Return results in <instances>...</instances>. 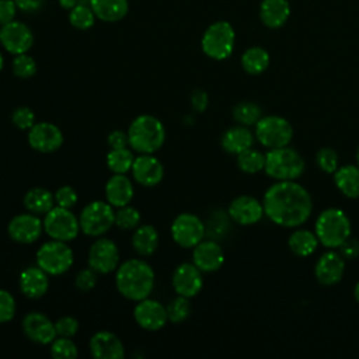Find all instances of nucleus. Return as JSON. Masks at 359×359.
Returning a JSON list of instances; mask_svg holds the SVG:
<instances>
[{"label": "nucleus", "mask_w": 359, "mask_h": 359, "mask_svg": "<svg viewBox=\"0 0 359 359\" xmlns=\"http://www.w3.org/2000/svg\"><path fill=\"white\" fill-rule=\"evenodd\" d=\"M262 206L264 213L282 227H299L307 222L313 210L309 191L293 180L271 185L264 195Z\"/></svg>", "instance_id": "f257e3e1"}, {"label": "nucleus", "mask_w": 359, "mask_h": 359, "mask_svg": "<svg viewBox=\"0 0 359 359\" xmlns=\"http://www.w3.org/2000/svg\"><path fill=\"white\" fill-rule=\"evenodd\" d=\"M154 271L143 259L132 258L116 268L115 285L118 292L132 302H139L151 293L154 287Z\"/></svg>", "instance_id": "f03ea898"}, {"label": "nucleus", "mask_w": 359, "mask_h": 359, "mask_svg": "<svg viewBox=\"0 0 359 359\" xmlns=\"http://www.w3.org/2000/svg\"><path fill=\"white\" fill-rule=\"evenodd\" d=\"M129 146L140 154H153L165 140V129L163 122L153 115L136 116L128 129Z\"/></svg>", "instance_id": "7ed1b4c3"}, {"label": "nucleus", "mask_w": 359, "mask_h": 359, "mask_svg": "<svg viewBox=\"0 0 359 359\" xmlns=\"http://www.w3.org/2000/svg\"><path fill=\"white\" fill-rule=\"evenodd\" d=\"M314 233L327 248H338L348 237H351V222L348 216L337 208L323 210L314 224Z\"/></svg>", "instance_id": "20e7f679"}, {"label": "nucleus", "mask_w": 359, "mask_h": 359, "mask_svg": "<svg viewBox=\"0 0 359 359\" xmlns=\"http://www.w3.org/2000/svg\"><path fill=\"white\" fill-rule=\"evenodd\" d=\"M303 157L292 147L285 146L271 149L265 154L264 171L278 181H290L299 178L304 171Z\"/></svg>", "instance_id": "39448f33"}, {"label": "nucleus", "mask_w": 359, "mask_h": 359, "mask_svg": "<svg viewBox=\"0 0 359 359\" xmlns=\"http://www.w3.org/2000/svg\"><path fill=\"white\" fill-rule=\"evenodd\" d=\"M236 32L229 21H216L210 24L201 39L203 53L215 60L227 59L234 49Z\"/></svg>", "instance_id": "423d86ee"}, {"label": "nucleus", "mask_w": 359, "mask_h": 359, "mask_svg": "<svg viewBox=\"0 0 359 359\" xmlns=\"http://www.w3.org/2000/svg\"><path fill=\"white\" fill-rule=\"evenodd\" d=\"M74 261V254L66 241L50 240L43 243L36 251V265L50 276L66 273Z\"/></svg>", "instance_id": "0eeeda50"}, {"label": "nucleus", "mask_w": 359, "mask_h": 359, "mask_svg": "<svg viewBox=\"0 0 359 359\" xmlns=\"http://www.w3.org/2000/svg\"><path fill=\"white\" fill-rule=\"evenodd\" d=\"M79 222L86 236L101 237L115 224L114 206L104 201H93L83 208Z\"/></svg>", "instance_id": "6e6552de"}, {"label": "nucleus", "mask_w": 359, "mask_h": 359, "mask_svg": "<svg viewBox=\"0 0 359 359\" xmlns=\"http://www.w3.org/2000/svg\"><path fill=\"white\" fill-rule=\"evenodd\" d=\"M255 137L266 149L285 147L292 142L293 128L287 119L278 115L261 116L255 123Z\"/></svg>", "instance_id": "1a4fd4ad"}, {"label": "nucleus", "mask_w": 359, "mask_h": 359, "mask_svg": "<svg viewBox=\"0 0 359 359\" xmlns=\"http://www.w3.org/2000/svg\"><path fill=\"white\" fill-rule=\"evenodd\" d=\"M42 222L45 233L53 240L67 243L74 240L79 231H81L79 217L70 209L57 205L45 213Z\"/></svg>", "instance_id": "9d476101"}, {"label": "nucleus", "mask_w": 359, "mask_h": 359, "mask_svg": "<svg viewBox=\"0 0 359 359\" xmlns=\"http://www.w3.org/2000/svg\"><path fill=\"white\" fill-rule=\"evenodd\" d=\"M205 231L203 222L189 212L180 213L171 223V237L182 248H194L203 240Z\"/></svg>", "instance_id": "9b49d317"}, {"label": "nucleus", "mask_w": 359, "mask_h": 359, "mask_svg": "<svg viewBox=\"0 0 359 359\" xmlns=\"http://www.w3.org/2000/svg\"><path fill=\"white\" fill-rule=\"evenodd\" d=\"M119 264V250L111 238L98 237L88 250V266L97 273H111Z\"/></svg>", "instance_id": "f8f14e48"}, {"label": "nucleus", "mask_w": 359, "mask_h": 359, "mask_svg": "<svg viewBox=\"0 0 359 359\" xmlns=\"http://www.w3.org/2000/svg\"><path fill=\"white\" fill-rule=\"evenodd\" d=\"M0 43L11 55L27 53L34 43L31 28L21 21H11L0 28Z\"/></svg>", "instance_id": "ddd939ff"}, {"label": "nucleus", "mask_w": 359, "mask_h": 359, "mask_svg": "<svg viewBox=\"0 0 359 359\" xmlns=\"http://www.w3.org/2000/svg\"><path fill=\"white\" fill-rule=\"evenodd\" d=\"M43 230V222L39 215L35 213H21L14 216L7 224V233L10 238L20 244L35 243Z\"/></svg>", "instance_id": "4468645a"}, {"label": "nucleus", "mask_w": 359, "mask_h": 359, "mask_svg": "<svg viewBox=\"0 0 359 359\" xmlns=\"http://www.w3.org/2000/svg\"><path fill=\"white\" fill-rule=\"evenodd\" d=\"M133 318L136 324L146 331L161 330L168 321L167 309L154 299L139 300L133 309Z\"/></svg>", "instance_id": "2eb2a0df"}, {"label": "nucleus", "mask_w": 359, "mask_h": 359, "mask_svg": "<svg viewBox=\"0 0 359 359\" xmlns=\"http://www.w3.org/2000/svg\"><path fill=\"white\" fill-rule=\"evenodd\" d=\"M21 328L28 339L41 345H48L57 337L55 323L39 311L25 314L21 321Z\"/></svg>", "instance_id": "dca6fc26"}, {"label": "nucleus", "mask_w": 359, "mask_h": 359, "mask_svg": "<svg viewBox=\"0 0 359 359\" xmlns=\"http://www.w3.org/2000/svg\"><path fill=\"white\" fill-rule=\"evenodd\" d=\"M28 143L39 153H53L63 144V133L55 123L38 122L28 130Z\"/></svg>", "instance_id": "f3484780"}, {"label": "nucleus", "mask_w": 359, "mask_h": 359, "mask_svg": "<svg viewBox=\"0 0 359 359\" xmlns=\"http://www.w3.org/2000/svg\"><path fill=\"white\" fill-rule=\"evenodd\" d=\"M202 286V271L194 262H182L175 268L172 273V287L177 294L191 299L201 292Z\"/></svg>", "instance_id": "a211bd4d"}, {"label": "nucleus", "mask_w": 359, "mask_h": 359, "mask_svg": "<svg viewBox=\"0 0 359 359\" xmlns=\"http://www.w3.org/2000/svg\"><path fill=\"white\" fill-rule=\"evenodd\" d=\"M130 171L133 180L143 187H154L160 184L164 177L161 161L151 154H140L135 157Z\"/></svg>", "instance_id": "6ab92c4d"}, {"label": "nucleus", "mask_w": 359, "mask_h": 359, "mask_svg": "<svg viewBox=\"0 0 359 359\" xmlns=\"http://www.w3.org/2000/svg\"><path fill=\"white\" fill-rule=\"evenodd\" d=\"M345 272V259L339 252L327 251L316 262L314 275L318 283L332 286L338 283Z\"/></svg>", "instance_id": "aec40b11"}, {"label": "nucleus", "mask_w": 359, "mask_h": 359, "mask_svg": "<svg viewBox=\"0 0 359 359\" xmlns=\"http://www.w3.org/2000/svg\"><path fill=\"white\" fill-rule=\"evenodd\" d=\"M264 215L262 203L250 195L234 198L229 205V216L241 226L255 224Z\"/></svg>", "instance_id": "412c9836"}, {"label": "nucleus", "mask_w": 359, "mask_h": 359, "mask_svg": "<svg viewBox=\"0 0 359 359\" xmlns=\"http://www.w3.org/2000/svg\"><path fill=\"white\" fill-rule=\"evenodd\" d=\"M90 352L95 359H123L122 341L111 331H98L90 338Z\"/></svg>", "instance_id": "4be33fe9"}, {"label": "nucleus", "mask_w": 359, "mask_h": 359, "mask_svg": "<svg viewBox=\"0 0 359 359\" xmlns=\"http://www.w3.org/2000/svg\"><path fill=\"white\" fill-rule=\"evenodd\" d=\"M192 262L202 272H216L224 262V252L216 241L202 240L194 247Z\"/></svg>", "instance_id": "5701e85b"}, {"label": "nucleus", "mask_w": 359, "mask_h": 359, "mask_svg": "<svg viewBox=\"0 0 359 359\" xmlns=\"http://www.w3.org/2000/svg\"><path fill=\"white\" fill-rule=\"evenodd\" d=\"M21 293L28 299H41L49 289V275L36 266L25 268L18 278Z\"/></svg>", "instance_id": "b1692460"}, {"label": "nucleus", "mask_w": 359, "mask_h": 359, "mask_svg": "<svg viewBox=\"0 0 359 359\" xmlns=\"http://www.w3.org/2000/svg\"><path fill=\"white\" fill-rule=\"evenodd\" d=\"M133 184L125 174H114L105 184V198L114 208H122L133 199Z\"/></svg>", "instance_id": "393cba45"}, {"label": "nucleus", "mask_w": 359, "mask_h": 359, "mask_svg": "<svg viewBox=\"0 0 359 359\" xmlns=\"http://www.w3.org/2000/svg\"><path fill=\"white\" fill-rule=\"evenodd\" d=\"M289 15V0H262L259 4V20L268 28H280L285 25Z\"/></svg>", "instance_id": "a878e982"}, {"label": "nucleus", "mask_w": 359, "mask_h": 359, "mask_svg": "<svg viewBox=\"0 0 359 359\" xmlns=\"http://www.w3.org/2000/svg\"><path fill=\"white\" fill-rule=\"evenodd\" d=\"M220 143H222V147L223 150H226L227 153L230 154H240L241 151L252 147V143H254V135L251 133V130L244 126V125H240V126H233V128H229L223 135H222V139H220Z\"/></svg>", "instance_id": "bb28decb"}, {"label": "nucleus", "mask_w": 359, "mask_h": 359, "mask_svg": "<svg viewBox=\"0 0 359 359\" xmlns=\"http://www.w3.org/2000/svg\"><path fill=\"white\" fill-rule=\"evenodd\" d=\"M95 17L105 22H116L126 17L129 11L128 0H90Z\"/></svg>", "instance_id": "cd10ccee"}, {"label": "nucleus", "mask_w": 359, "mask_h": 359, "mask_svg": "<svg viewBox=\"0 0 359 359\" xmlns=\"http://www.w3.org/2000/svg\"><path fill=\"white\" fill-rule=\"evenodd\" d=\"M158 243V231L151 224L137 226L132 236V247L142 257L151 255L157 250Z\"/></svg>", "instance_id": "c85d7f7f"}, {"label": "nucleus", "mask_w": 359, "mask_h": 359, "mask_svg": "<svg viewBox=\"0 0 359 359\" xmlns=\"http://www.w3.org/2000/svg\"><path fill=\"white\" fill-rule=\"evenodd\" d=\"M337 188L348 198H359V165H344L334 172Z\"/></svg>", "instance_id": "c756f323"}, {"label": "nucleus", "mask_w": 359, "mask_h": 359, "mask_svg": "<svg viewBox=\"0 0 359 359\" xmlns=\"http://www.w3.org/2000/svg\"><path fill=\"white\" fill-rule=\"evenodd\" d=\"M22 202L28 212L35 215H45L55 206V195H52L45 188L35 187L27 191Z\"/></svg>", "instance_id": "7c9ffc66"}, {"label": "nucleus", "mask_w": 359, "mask_h": 359, "mask_svg": "<svg viewBox=\"0 0 359 359\" xmlns=\"http://www.w3.org/2000/svg\"><path fill=\"white\" fill-rule=\"evenodd\" d=\"M287 245L294 255L309 257L317 250L318 238L316 233L306 229H299L289 236Z\"/></svg>", "instance_id": "2f4dec72"}, {"label": "nucleus", "mask_w": 359, "mask_h": 359, "mask_svg": "<svg viewBox=\"0 0 359 359\" xmlns=\"http://www.w3.org/2000/svg\"><path fill=\"white\" fill-rule=\"evenodd\" d=\"M269 66V53L261 46H251L241 55V67L248 74H261Z\"/></svg>", "instance_id": "473e14b6"}, {"label": "nucleus", "mask_w": 359, "mask_h": 359, "mask_svg": "<svg viewBox=\"0 0 359 359\" xmlns=\"http://www.w3.org/2000/svg\"><path fill=\"white\" fill-rule=\"evenodd\" d=\"M133 161L135 156L128 147L111 149L107 154V165L114 174H126L132 170Z\"/></svg>", "instance_id": "72a5a7b5"}, {"label": "nucleus", "mask_w": 359, "mask_h": 359, "mask_svg": "<svg viewBox=\"0 0 359 359\" xmlns=\"http://www.w3.org/2000/svg\"><path fill=\"white\" fill-rule=\"evenodd\" d=\"M261 116H262L261 107L252 101H241L236 104L233 108V118L236 119V122L244 126L255 125Z\"/></svg>", "instance_id": "f704fd0d"}, {"label": "nucleus", "mask_w": 359, "mask_h": 359, "mask_svg": "<svg viewBox=\"0 0 359 359\" xmlns=\"http://www.w3.org/2000/svg\"><path fill=\"white\" fill-rule=\"evenodd\" d=\"M237 165L243 172L257 174L265 167V154L250 147L237 154Z\"/></svg>", "instance_id": "c9c22d12"}, {"label": "nucleus", "mask_w": 359, "mask_h": 359, "mask_svg": "<svg viewBox=\"0 0 359 359\" xmlns=\"http://www.w3.org/2000/svg\"><path fill=\"white\" fill-rule=\"evenodd\" d=\"M95 18L97 17H95L93 8L90 7V4L87 6V3H79L69 11V22L74 28L81 29V31L90 29L94 25Z\"/></svg>", "instance_id": "e433bc0d"}, {"label": "nucleus", "mask_w": 359, "mask_h": 359, "mask_svg": "<svg viewBox=\"0 0 359 359\" xmlns=\"http://www.w3.org/2000/svg\"><path fill=\"white\" fill-rule=\"evenodd\" d=\"M50 355L55 359H76L79 356V349L72 338L56 337L50 342Z\"/></svg>", "instance_id": "4c0bfd02"}, {"label": "nucleus", "mask_w": 359, "mask_h": 359, "mask_svg": "<svg viewBox=\"0 0 359 359\" xmlns=\"http://www.w3.org/2000/svg\"><path fill=\"white\" fill-rule=\"evenodd\" d=\"M165 309H167L168 321L175 323V324L185 321L191 314L189 299L180 296V294L174 300H171Z\"/></svg>", "instance_id": "58836bf2"}, {"label": "nucleus", "mask_w": 359, "mask_h": 359, "mask_svg": "<svg viewBox=\"0 0 359 359\" xmlns=\"http://www.w3.org/2000/svg\"><path fill=\"white\" fill-rule=\"evenodd\" d=\"M140 223V212L133 206H122L115 212V224L123 230L136 229Z\"/></svg>", "instance_id": "ea45409f"}, {"label": "nucleus", "mask_w": 359, "mask_h": 359, "mask_svg": "<svg viewBox=\"0 0 359 359\" xmlns=\"http://www.w3.org/2000/svg\"><path fill=\"white\" fill-rule=\"evenodd\" d=\"M14 76L18 79H29L36 73V62L32 56L27 53L15 55L11 65Z\"/></svg>", "instance_id": "a19ab883"}, {"label": "nucleus", "mask_w": 359, "mask_h": 359, "mask_svg": "<svg viewBox=\"0 0 359 359\" xmlns=\"http://www.w3.org/2000/svg\"><path fill=\"white\" fill-rule=\"evenodd\" d=\"M316 163L321 171L332 174L338 168V153L331 147H321L316 154Z\"/></svg>", "instance_id": "79ce46f5"}, {"label": "nucleus", "mask_w": 359, "mask_h": 359, "mask_svg": "<svg viewBox=\"0 0 359 359\" xmlns=\"http://www.w3.org/2000/svg\"><path fill=\"white\" fill-rule=\"evenodd\" d=\"M17 311V303L14 296L6 290L0 289V323H8L14 318Z\"/></svg>", "instance_id": "37998d69"}, {"label": "nucleus", "mask_w": 359, "mask_h": 359, "mask_svg": "<svg viewBox=\"0 0 359 359\" xmlns=\"http://www.w3.org/2000/svg\"><path fill=\"white\" fill-rule=\"evenodd\" d=\"M11 122L21 130H29L35 123V114L28 107H18L11 114Z\"/></svg>", "instance_id": "c03bdc74"}, {"label": "nucleus", "mask_w": 359, "mask_h": 359, "mask_svg": "<svg viewBox=\"0 0 359 359\" xmlns=\"http://www.w3.org/2000/svg\"><path fill=\"white\" fill-rule=\"evenodd\" d=\"M97 272L94 269H91L90 266L86 269H81L77 272L76 279H74V285L81 292H90L97 285Z\"/></svg>", "instance_id": "a18cd8bd"}, {"label": "nucleus", "mask_w": 359, "mask_h": 359, "mask_svg": "<svg viewBox=\"0 0 359 359\" xmlns=\"http://www.w3.org/2000/svg\"><path fill=\"white\" fill-rule=\"evenodd\" d=\"M77 192L73 187L70 185H63L60 187L56 194H55V202L57 206H62V208H73L76 203H77Z\"/></svg>", "instance_id": "49530a36"}, {"label": "nucleus", "mask_w": 359, "mask_h": 359, "mask_svg": "<svg viewBox=\"0 0 359 359\" xmlns=\"http://www.w3.org/2000/svg\"><path fill=\"white\" fill-rule=\"evenodd\" d=\"M79 321L74 317L70 316H65L60 317L56 323H55V328H56V334L57 337H67L72 338L77 334L79 331Z\"/></svg>", "instance_id": "de8ad7c7"}, {"label": "nucleus", "mask_w": 359, "mask_h": 359, "mask_svg": "<svg viewBox=\"0 0 359 359\" xmlns=\"http://www.w3.org/2000/svg\"><path fill=\"white\" fill-rule=\"evenodd\" d=\"M338 248L344 259H355L359 255V240L348 237Z\"/></svg>", "instance_id": "09e8293b"}, {"label": "nucleus", "mask_w": 359, "mask_h": 359, "mask_svg": "<svg viewBox=\"0 0 359 359\" xmlns=\"http://www.w3.org/2000/svg\"><path fill=\"white\" fill-rule=\"evenodd\" d=\"M17 6L14 0H0V25L14 21Z\"/></svg>", "instance_id": "8fccbe9b"}, {"label": "nucleus", "mask_w": 359, "mask_h": 359, "mask_svg": "<svg viewBox=\"0 0 359 359\" xmlns=\"http://www.w3.org/2000/svg\"><path fill=\"white\" fill-rule=\"evenodd\" d=\"M107 142L109 144L111 149H122V147H126L129 144V137H128V132H123V130H112L108 137H107Z\"/></svg>", "instance_id": "3c124183"}, {"label": "nucleus", "mask_w": 359, "mask_h": 359, "mask_svg": "<svg viewBox=\"0 0 359 359\" xmlns=\"http://www.w3.org/2000/svg\"><path fill=\"white\" fill-rule=\"evenodd\" d=\"M191 104H192L194 111L203 112L208 108V104H209L208 94L203 90H195L191 95Z\"/></svg>", "instance_id": "603ef678"}, {"label": "nucleus", "mask_w": 359, "mask_h": 359, "mask_svg": "<svg viewBox=\"0 0 359 359\" xmlns=\"http://www.w3.org/2000/svg\"><path fill=\"white\" fill-rule=\"evenodd\" d=\"M18 10L24 13H36L42 10L45 0H14Z\"/></svg>", "instance_id": "864d4df0"}, {"label": "nucleus", "mask_w": 359, "mask_h": 359, "mask_svg": "<svg viewBox=\"0 0 359 359\" xmlns=\"http://www.w3.org/2000/svg\"><path fill=\"white\" fill-rule=\"evenodd\" d=\"M59 4H60L62 8L70 11L74 6L79 4V0H59Z\"/></svg>", "instance_id": "5fc2aeb1"}, {"label": "nucleus", "mask_w": 359, "mask_h": 359, "mask_svg": "<svg viewBox=\"0 0 359 359\" xmlns=\"http://www.w3.org/2000/svg\"><path fill=\"white\" fill-rule=\"evenodd\" d=\"M353 296H355L356 302L359 303V282L355 285V289H353Z\"/></svg>", "instance_id": "6e6d98bb"}, {"label": "nucleus", "mask_w": 359, "mask_h": 359, "mask_svg": "<svg viewBox=\"0 0 359 359\" xmlns=\"http://www.w3.org/2000/svg\"><path fill=\"white\" fill-rule=\"evenodd\" d=\"M3 66H4V57H3V55L0 53V72H1V69H3Z\"/></svg>", "instance_id": "4d7b16f0"}, {"label": "nucleus", "mask_w": 359, "mask_h": 359, "mask_svg": "<svg viewBox=\"0 0 359 359\" xmlns=\"http://www.w3.org/2000/svg\"><path fill=\"white\" fill-rule=\"evenodd\" d=\"M356 163H358V165H359V147H358V150H356Z\"/></svg>", "instance_id": "13d9d810"}, {"label": "nucleus", "mask_w": 359, "mask_h": 359, "mask_svg": "<svg viewBox=\"0 0 359 359\" xmlns=\"http://www.w3.org/2000/svg\"><path fill=\"white\" fill-rule=\"evenodd\" d=\"M79 3H90V0H79Z\"/></svg>", "instance_id": "bf43d9fd"}]
</instances>
